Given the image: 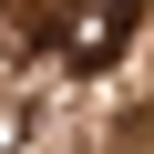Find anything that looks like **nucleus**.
Segmentation results:
<instances>
[{
  "label": "nucleus",
  "mask_w": 154,
  "mask_h": 154,
  "mask_svg": "<svg viewBox=\"0 0 154 154\" xmlns=\"http://www.w3.org/2000/svg\"><path fill=\"white\" fill-rule=\"evenodd\" d=\"M144 31V0H72V31H62V62L72 72H113Z\"/></svg>",
  "instance_id": "nucleus-1"
}]
</instances>
